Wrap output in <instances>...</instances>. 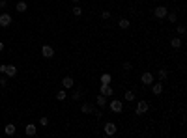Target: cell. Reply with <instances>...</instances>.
I'll return each instance as SVG.
<instances>
[{"mask_svg":"<svg viewBox=\"0 0 187 138\" xmlns=\"http://www.w3.org/2000/svg\"><path fill=\"white\" fill-rule=\"evenodd\" d=\"M148 108H150V105H148V103L142 99V101H138V103H137L135 114H137V116H142V114H146V112H148Z\"/></svg>","mask_w":187,"mask_h":138,"instance_id":"obj_1","label":"cell"},{"mask_svg":"<svg viewBox=\"0 0 187 138\" xmlns=\"http://www.w3.org/2000/svg\"><path fill=\"white\" fill-rule=\"evenodd\" d=\"M110 112H114V114H120L122 110H123V103L120 101V99H112L110 101Z\"/></svg>","mask_w":187,"mask_h":138,"instance_id":"obj_2","label":"cell"},{"mask_svg":"<svg viewBox=\"0 0 187 138\" xmlns=\"http://www.w3.org/2000/svg\"><path fill=\"white\" fill-rule=\"evenodd\" d=\"M167 13H169V10L165 8V6H155V10H154V15H155L157 19H161V21L167 17Z\"/></svg>","mask_w":187,"mask_h":138,"instance_id":"obj_3","label":"cell"},{"mask_svg":"<svg viewBox=\"0 0 187 138\" xmlns=\"http://www.w3.org/2000/svg\"><path fill=\"white\" fill-rule=\"evenodd\" d=\"M11 15L10 13H2V15H0V28H8V26L11 24Z\"/></svg>","mask_w":187,"mask_h":138,"instance_id":"obj_4","label":"cell"},{"mask_svg":"<svg viewBox=\"0 0 187 138\" xmlns=\"http://www.w3.org/2000/svg\"><path fill=\"white\" fill-rule=\"evenodd\" d=\"M152 93L154 95H161L163 93V80H159V82H152Z\"/></svg>","mask_w":187,"mask_h":138,"instance_id":"obj_5","label":"cell"},{"mask_svg":"<svg viewBox=\"0 0 187 138\" xmlns=\"http://www.w3.org/2000/svg\"><path fill=\"white\" fill-rule=\"evenodd\" d=\"M41 56H43V58H52L54 56V49L51 45H43V47H41Z\"/></svg>","mask_w":187,"mask_h":138,"instance_id":"obj_6","label":"cell"},{"mask_svg":"<svg viewBox=\"0 0 187 138\" xmlns=\"http://www.w3.org/2000/svg\"><path fill=\"white\" fill-rule=\"evenodd\" d=\"M140 82H142V84H144V86H150V84H152V82H154V75H152L150 71H146V73H142V75H140Z\"/></svg>","mask_w":187,"mask_h":138,"instance_id":"obj_7","label":"cell"},{"mask_svg":"<svg viewBox=\"0 0 187 138\" xmlns=\"http://www.w3.org/2000/svg\"><path fill=\"white\" fill-rule=\"evenodd\" d=\"M103 129H105V134H107V136H112V134H116V123H112V121H107Z\"/></svg>","mask_w":187,"mask_h":138,"instance_id":"obj_8","label":"cell"},{"mask_svg":"<svg viewBox=\"0 0 187 138\" xmlns=\"http://www.w3.org/2000/svg\"><path fill=\"white\" fill-rule=\"evenodd\" d=\"M99 93H101V95H105V97H109V95H112V93H114V90L110 88V84H101Z\"/></svg>","mask_w":187,"mask_h":138,"instance_id":"obj_9","label":"cell"},{"mask_svg":"<svg viewBox=\"0 0 187 138\" xmlns=\"http://www.w3.org/2000/svg\"><path fill=\"white\" fill-rule=\"evenodd\" d=\"M73 86H75V80L71 77H64V79H62V88H64V90H71Z\"/></svg>","mask_w":187,"mask_h":138,"instance_id":"obj_10","label":"cell"},{"mask_svg":"<svg viewBox=\"0 0 187 138\" xmlns=\"http://www.w3.org/2000/svg\"><path fill=\"white\" fill-rule=\"evenodd\" d=\"M6 77H8V79H13V77H15V75H17V67L15 65H6Z\"/></svg>","mask_w":187,"mask_h":138,"instance_id":"obj_11","label":"cell"},{"mask_svg":"<svg viewBox=\"0 0 187 138\" xmlns=\"http://www.w3.org/2000/svg\"><path fill=\"white\" fill-rule=\"evenodd\" d=\"M24 131H26V136H36V133H38V127L34 125V123H28V125L24 127Z\"/></svg>","mask_w":187,"mask_h":138,"instance_id":"obj_12","label":"cell"},{"mask_svg":"<svg viewBox=\"0 0 187 138\" xmlns=\"http://www.w3.org/2000/svg\"><path fill=\"white\" fill-rule=\"evenodd\" d=\"M94 108H95V106L92 105V103H84V105L81 106V112H82V114H92Z\"/></svg>","mask_w":187,"mask_h":138,"instance_id":"obj_13","label":"cell"},{"mask_svg":"<svg viewBox=\"0 0 187 138\" xmlns=\"http://www.w3.org/2000/svg\"><path fill=\"white\" fill-rule=\"evenodd\" d=\"M15 131H17V127L13 125V123H8V125L4 127V133L8 134V136H11V134H15Z\"/></svg>","mask_w":187,"mask_h":138,"instance_id":"obj_14","label":"cell"},{"mask_svg":"<svg viewBox=\"0 0 187 138\" xmlns=\"http://www.w3.org/2000/svg\"><path fill=\"white\" fill-rule=\"evenodd\" d=\"M118 26L126 30V28H129V26H131V21H129V19H126V17H122V19L118 21Z\"/></svg>","mask_w":187,"mask_h":138,"instance_id":"obj_15","label":"cell"},{"mask_svg":"<svg viewBox=\"0 0 187 138\" xmlns=\"http://www.w3.org/2000/svg\"><path fill=\"white\" fill-rule=\"evenodd\" d=\"M26 8H28V6H26L24 0H21V2H17V4H15V10H17L19 13H24V11H26Z\"/></svg>","mask_w":187,"mask_h":138,"instance_id":"obj_16","label":"cell"},{"mask_svg":"<svg viewBox=\"0 0 187 138\" xmlns=\"http://www.w3.org/2000/svg\"><path fill=\"white\" fill-rule=\"evenodd\" d=\"M123 99L129 101V103H131V101H135V99H137V97H135V92H133V90H127V92L123 93Z\"/></svg>","mask_w":187,"mask_h":138,"instance_id":"obj_17","label":"cell"},{"mask_svg":"<svg viewBox=\"0 0 187 138\" xmlns=\"http://www.w3.org/2000/svg\"><path fill=\"white\" fill-rule=\"evenodd\" d=\"M112 82V77H110L109 73H103L101 75V84H110Z\"/></svg>","mask_w":187,"mask_h":138,"instance_id":"obj_18","label":"cell"},{"mask_svg":"<svg viewBox=\"0 0 187 138\" xmlns=\"http://www.w3.org/2000/svg\"><path fill=\"white\" fill-rule=\"evenodd\" d=\"M95 103H98V105L103 108V106L107 105V97H105V95H101V93H99V95H98V99H95Z\"/></svg>","mask_w":187,"mask_h":138,"instance_id":"obj_19","label":"cell"},{"mask_svg":"<svg viewBox=\"0 0 187 138\" xmlns=\"http://www.w3.org/2000/svg\"><path fill=\"white\" fill-rule=\"evenodd\" d=\"M170 45L174 47V49H180V47H182V39H180V37H172L170 39Z\"/></svg>","mask_w":187,"mask_h":138,"instance_id":"obj_20","label":"cell"},{"mask_svg":"<svg viewBox=\"0 0 187 138\" xmlns=\"http://www.w3.org/2000/svg\"><path fill=\"white\" fill-rule=\"evenodd\" d=\"M71 11H73V15H75V17H81V15H82V8H81V6H73Z\"/></svg>","mask_w":187,"mask_h":138,"instance_id":"obj_21","label":"cell"},{"mask_svg":"<svg viewBox=\"0 0 187 138\" xmlns=\"http://www.w3.org/2000/svg\"><path fill=\"white\" fill-rule=\"evenodd\" d=\"M165 19H167L169 23H174V24H176V21H178V15H176V13H167V17H165Z\"/></svg>","mask_w":187,"mask_h":138,"instance_id":"obj_22","label":"cell"},{"mask_svg":"<svg viewBox=\"0 0 187 138\" xmlns=\"http://www.w3.org/2000/svg\"><path fill=\"white\" fill-rule=\"evenodd\" d=\"M167 77H169L167 69H159V80H167Z\"/></svg>","mask_w":187,"mask_h":138,"instance_id":"obj_23","label":"cell"},{"mask_svg":"<svg viewBox=\"0 0 187 138\" xmlns=\"http://www.w3.org/2000/svg\"><path fill=\"white\" fill-rule=\"evenodd\" d=\"M67 97V93H66V90H60V92H56V99L58 101H64Z\"/></svg>","mask_w":187,"mask_h":138,"instance_id":"obj_24","label":"cell"},{"mask_svg":"<svg viewBox=\"0 0 187 138\" xmlns=\"http://www.w3.org/2000/svg\"><path fill=\"white\" fill-rule=\"evenodd\" d=\"M39 125L47 127V125H49V118H47V116H41V118H39Z\"/></svg>","mask_w":187,"mask_h":138,"instance_id":"obj_25","label":"cell"},{"mask_svg":"<svg viewBox=\"0 0 187 138\" xmlns=\"http://www.w3.org/2000/svg\"><path fill=\"white\" fill-rule=\"evenodd\" d=\"M8 80H10V79H8V77H6V75L2 73V77H0V86H2V88H6V86H8Z\"/></svg>","mask_w":187,"mask_h":138,"instance_id":"obj_26","label":"cell"},{"mask_svg":"<svg viewBox=\"0 0 187 138\" xmlns=\"http://www.w3.org/2000/svg\"><path fill=\"white\" fill-rule=\"evenodd\" d=\"M81 97H82V92H81V90H75V92L71 93V99H75V101L81 99Z\"/></svg>","mask_w":187,"mask_h":138,"instance_id":"obj_27","label":"cell"},{"mask_svg":"<svg viewBox=\"0 0 187 138\" xmlns=\"http://www.w3.org/2000/svg\"><path fill=\"white\" fill-rule=\"evenodd\" d=\"M122 69H123V71H131V69H133V65H131V62H123V64H122Z\"/></svg>","mask_w":187,"mask_h":138,"instance_id":"obj_28","label":"cell"},{"mask_svg":"<svg viewBox=\"0 0 187 138\" xmlns=\"http://www.w3.org/2000/svg\"><path fill=\"white\" fill-rule=\"evenodd\" d=\"M176 30H178L180 36H183V34H185V26H183V24H178V26H176Z\"/></svg>","mask_w":187,"mask_h":138,"instance_id":"obj_29","label":"cell"},{"mask_svg":"<svg viewBox=\"0 0 187 138\" xmlns=\"http://www.w3.org/2000/svg\"><path fill=\"white\" fill-rule=\"evenodd\" d=\"M92 114L95 116V118H99V120H101V116H103V112H101V110H95V108H94V112H92Z\"/></svg>","mask_w":187,"mask_h":138,"instance_id":"obj_30","label":"cell"},{"mask_svg":"<svg viewBox=\"0 0 187 138\" xmlns=\"http://www.w3.org/2000/svg\"><path fill=\"white\" fill-rule=\"evenodd\" d=\"M101 19H110V13L109 11H101Z\"/></svg>","mask_w":187,"mask_h":138,"instance_id":"obj_31","label":"cell"},{"mask_svg":"<svg viewBox=\"0 0 187 138\" xmlns=\"http://www.w3.org/2000/svg\"><path fill=\"white\" fill-rule=\"evenodd\" d=\"M6 6H8V2H6V0H0V10H4Z\"/></svg>","mask_w":187,"mask_h":138,"instance_id":"obj_32","label":"cell"},{"mask_svg":"<svg viewBox=\"0 0 187 138\" xmlns=\"http://www.w3.org/2000/svg\"><path fill=\"white\" fill-rule=\"evenodd\" d=\"M4 51V43H2V41H0V52H2Z\"/></svg>","mask_w":187,"mask_h":138,"instance_id":"obj_33","label":"cell"},{"mask_svg":"<svg viewBox=\"0 0 187 138\" xmlns=\"http://www.w3.org/2000/svg\"><path fill=\"white\" fill-rule=\"evenodd\" d=\"M71 2H73V4H77V2H79V0H71Z\"/></svg>","mask_w":187,"mask_h":138,"instance_id":"obj_34","label":"cell"}]
</instances>
